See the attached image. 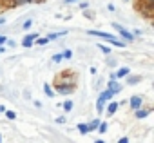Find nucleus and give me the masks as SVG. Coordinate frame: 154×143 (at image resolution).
<instances>
[{
	"label": "nucleus",
	"instance_id": "obj_18",
	"mask_svg": "<svg viewBox=\"0 0 154 143\" xmlns=\"http://www.w3.org/2000/svg\"><path fill=\"white\" fill-rule=\"evenodd\" d=\"M49 44V40L45 38V36H38L36 40H35V45H38V47H45Z\"/></svg>",
	"mask_w": 154,
	"mask_h": 143
},
{
	"label": "nucleus",
	"instance_id": "obj_6",
	"mask_svg": "<svg viewBox=\"0 0 154 143\" xmlns=\"http://www.w3.org/2000/svg\"><path fill=\"white\" fill-rule=\"evenodd\" d=\"M118 109H120V105H118V102H109L107 105H105V111L103 112H107V116H114L116 112H118Z\"/></svg>",
	"mask_w": 154,
	"mask_h": 143
},
{
	"label": "nucleus",
	"instance_id": "obj_33",
	"mask_svg": "<svg viewBox=\"0 0 154 143\" xmlns=\"http://www.w3.org/2000/svg\"><path fill=\"white\" fill-rule=\"evenodd\" d=\"M80 0H63V4H78Z\"/></svg>",
	"mask_w": 154,
	"mask_h": 143
},
{
	"label": "nucleus",
	"instance_id": "obj_36",
	"mask_svg": "<svg viewBox=\"0 0 154 143\" xmlns=\"http://www.w3.org/2000/svg\"><path fill=\"white\" fill-rule=\"evenodd\" d=\"M143 2H145L147 6H154V0H143Z\"/></svg>",
	"mask_w": 154,
	"mask_h": 143
},
{
	"label": "nucleus",
	"instance_id": "obj_12",
	"mask_svg": "<svg viewBox=\"0 0 154 143\" xmlns=\"http://www.w3.org/2000/svg\"><path fill=\"white\" fill-rule=\"evenodd\" d=\"M67 33H69V31H60V33H47V36H45V38H47L49 42H54V40H58V38L65 36Z\"/></svg>",
	"mask_w": 154,
	"mask_h": 143
},
{
	"label": "nucleus",
	"instance_id": "obj_2",
	"mask_svg": "<svg viewBox=\"0 0 154 143\" xmlns=\"http://www.w3.org/2000/svg\"><path fill=\"white\" fill-rule=\"evenodd\" d=\"M74 84H65V82H58L56 84V89H54V93H58V94H62V96H67V94H72L74 93Z\"/></svg>",
	"mask_w": 154,
	"mask_h": 143
},
{
	"label": "nucleus",
	"instance_id": "obj_5",
	"mask_svg": "<svg viewBox=\"0 0 154 143\" xmlns=\"http://www.w3.org/2000/svg\"><path fill=\"white\" fill-rule=\"evenodd\" d=\"M107 91H111V93L116 96V94H120V93L123 91V85H122L118 80H109V82H107Z\"/></svg>",
	"mask_w": 154,
	"mask_h": 143
},
{
	"label": "nucleus",
	"instance_id": "obj_14",
	"mask_svg": "<svg viewBox=\"0 0 154 143\" xmlns=\"http://www.w3.org/2000/svg\"><path fill=\"white\" fill-rule=\"evenodd\" d=\"M100 96H102V98H103V100H105V102H107V103H109V102H112V100H114V94H112V93H111V91H107V89H103V91H102V93H100Z\"/></svg>",
	"mask_w": 154,
	"mask_h": 143
},
{
	"label": "nucleus",
	"instance_id": "obj_43",
	"mask_svg": "<svg viewBox=\"0 0 154 143\" xmlns=\"http://www.w3.org/2000/svg\"><path fill=\"white\" fill-rule=\"evenodd\" d=\"M0 9H2V4H0Z\"/></svg>",
	"mask_w": 154,
	"mask_h": 143
},
{
	"label": "nucleus",
	"instance_id": "obj_22",
	"mask_svg": "<svg viewBox=\"0 0 154 143\" xmlns=\"http://www.w3.org/2000/svg\"><path fill=\"white\" fill-rule=\"evenodd\" d=\"M72 58V51L71 49H63L62 51V60H71Z\"/></svg>",
	"mask_w": 154,
	"mask_h": 143
},
{
	"label": "nucleus",
	"instance_id": "obj_38",
	"mask_svg": "<svg viewBox=\"0 0 154 143\" xmlns=\"http://www.w3.org/2000/svg\"><path fill=\"white\" fill-rule=\"evenodd\" d=\"M4 53H6V47H4V45H0V54H4Z\"/></svg>",
	"mask_w": 154,
	"mask_h": 143
},
{
	"label": "nucleus",
	"instance_id": "obj_4",
	"mask_svg": "<svg viewBox=\"0 0 154 143\" xmlns=\"http://www.w3.org/2000/svg\"><path fill=\"white\" fill-rule=\"evenodd\" d=\"M127 103H129L131 111L141 109V107H143V96H140V94H134V96H131V98L127 100Z\"/></svg>",
	"mask_w": 154,
	"mask_h": 143
},
{
	"label": "nucleus",
	"instance_id": "obj_21",
	"mask_svg": "<svg viewBox=\"0 0 154 143\" xmlns=\"http://www.w3.org/2000/svg\"><path fill=\"white\" fill-rule=\"evenodd\" d=\"M4 116H6L8 120H11V121H13V120H17V112H15V111H11V109H6Z\"/></svg>",
	"mask_w": 154,
	"mask_h": 143
},
{
	"label": "nucleus",
	"instance_id": "obj_32",
	"mask_svg": "<svg viewBox=\"0 0 154 143\" xmlns=\"http://www.w3.org/2000/svg\"><path fill=\"white\" fill-rule=\"evenodd\" d=\"M89 73H91L93 76H96V75H98V69H96V67H91V69H89Z\"/></svg>",
	"mask_w": 154,
	"mask_h": 143
},
{
	"label": "nucleus",
	"instance_id": "obj_30",
	"mask_svg": "<svg viewBox=\"0 0 154 143\" xmlns=\"http://www.w3.org/2000/svg\"><path fill=\"white\" fill-rule=\"evenodd\" d=\"M84 17H87V18H91V20L94 18V15H93L91 11H87V9H85V13H84Z\"/></svg>",
	"mask_w": 154,
	"mask_h": 143
},
{
	"label": "nucleus",
	"instance_id": "obj_29",
	"mask_svg": "<svg viewBox=\"0 0 154 143\" xmlns=\"http://www.w3.org/2000/svg\"><path fill=\"white\" fill-rule=\"evenodd\" d=\"M107 9H109V13H114V11H116L114 4H107Z\"/></svg>",
	"mask_w": 154,
	"mask_h": 143
},
{
	"label": "nucleus",
	"instance_id": "obj_37",
	"mask_svg": "<svg viewBox=\"0 0 154 143\" xmlns=\"http://www.w3.org/2000/svg\"><path fill=\"white\" fill-rule=\"evenodd\" d=\"M6 24V17H0V26H4Z\"/></svg>",
	"mask_w": 154,
	"mask_h": 143
},
{
	"label": "nucleus",
	"instance_id": "obj_34",
	"mask_svg": "<svg viewBox=\"0 0 154 143\" xmlns=\"http://www.w3.org/2000/svg\"><path fill=\"white\" fill-rule=\"evenodd\" d=\"M93 143H107V141H105V139H102V138H96Z\"/></svg>",
	"mask_w": 154,
	"mask_h": 143
},
{
	"label": "nucleus",
	"instance_id": "obj_40",
	"mask_svg": "<svg viewBox=\"0 0 154 143\" xmlns=\"http://www.w3.org/2000/svg\"><path fill=\"white\" fill-rule=\"evenodd\" d=\"M11 0H0V4H9Z\"/></svg>",
	"mask_w": 154,
	"mask_h": 143
},
{
	"label": "nucleus",
	"instance_id": "obj_16",
	"mask_svg": "<svg viewBox=\"0 0 154 143\" xmlns=\"http://www.w3.org/2000/svg\"><path fill=\"white\" fill-rule=\"evenodd\" d=\"M76 130H78L82 136H87L89 134V129H87V123H78L76 125Z\"/></svg>",
	"mask_w": 154,
	"mask_h": 143
},
{
	"label": "nucleus",
	"instance_id": "obj_17",
	"mask_svg": "<svg viewBox=\"0 0 154 143\" xmlns=\"http://www.w3.org/2000/svg\"><path fill=\"white\" fill-rule=\"evenodd\" d=\"M107 130H109V123H107V121H102V123L98 125V129H96L98 134H107Z\"/></svg>",
	"mask_w": 154,
	"mask_h": 143
},
{
	"label": "nucleus",
	"instance_id": "obj_39",
	"mask_svg": "<svg viewBox=\"0 0 154 143\" xmlns=\"http://www.w3.org/2000/svg\"><path fill=\"white\" fill-rule=\"evenodd\" d=\"M0 112H6V105H0Z\"/></svg>",
	"mask_w": 154,
	"mask_h": 143
},
{
	"label": "nucleus",
	"instance_id": "obj_23",
	"mask_svg": "<svg viewBox=\"0 0 154 143\" xmlns=\"http://www.w3.org/2000/svg\"><path fill=\"white\" fill-rule=\"evenodd\" d=\"M51 62H53V63H60V62H62V53H54V54L51 56Z\"/></svg>",
	"mask_w": 154,
	"mask_h": 143
},
{
	"label": "nucleus",
	"instance_id": "obj_9",
	"mask_svg": "<svg viewBox=\"0 0 154 143\" xmlns=\"http://www.w3.org/2000/svg\"><path fill=\"white\" fill-rule=\"evenodd\" d=\"M100 123H102V120H100L98 116H96L94 120L87 121V129H89V134H91V132H96V129H98V125H100Z\"/></svg>",
	"mask_w": 154,
	"mask_h": 143
},
{
	"label": "nucleus",
	"instance_id": "obj_41",
	"mask_svg": "<svg viewBox=\"0 0 154 143\" xmlns=\"http://www.w3.org/2000/svg\"><path fill=\"white\" fill-rule=\"evenodd\" d=\"M0 143H2V134H0Z\"/></svg>",
	"mask_w": 154,
	"mask_h": 143
},
{
	"label": "nucleus",
	"instance_id": "obj_25",
	"mask_svg": "<svg viewBox=\"0 0 154 143\" xmlns=\"http://www.w3.org/2000/svg\"><path fill=\"white\" fill-rule=\"evenodd\" d=\"M78 6H80V9H84V11H85V9L89 8V2H85V0L82 2V0H80V2H78Z\"/></svg>",
	"mask_w": 154,
	"mask_h": 143
},
{
	"label": "nucleus",
	"instance_id": "obj_13",
	"mask_svg": "<svg viewBox=\"0 0 154 143\" xmlns=\"http://www.w3.org/2000/svg\"><path fill=\"white\" fill-rule=\"evenodd\" d=\"M44 94H45L47 98H54V94H56V93H54V89H53L49 84H44Z\"/></svg>",
	"mask_w": 154,
	"mask_h": 143
},
{
	"label": "nucleus",
	"instance_id": "obj_10",
	"mask_svg": "<svg viewBox=\"0 0 154 143\" xmlns=\"http://www.w3.org/2000/svg\"><path fill=\"white\" fill-rule=\"evenodd\" d=\"M141 82V76L140 75H129L127 78H125V84L127 85H136V84H140Z\"/></svg>",
	"mask_w": 154,
	"mask_h": 143
},
{
	"label": "nucleus",
	"instance_id": "obj_26",
	"mask_svg": "<svg viewBox=\"0 0 154 143\" xmlns=\"http://www.w3.org/2000/svg\"><path fill=\"white\" fill-rule=\"evenodd\" d=\"M105 63H107L109 67H114V65H116V60H114V58H107V60H105Z\"/></svg>",
	"mask_w": 154,
	"mask_h": 143
},
{
	"label": "nucleus",
	"instance_id": "obj_1",
	"mask_svg": "<svg viewBox=\"0 0 154 143\" xmlns=\"http://www.w3.org/2000/svg\"><path fill=\"white\" fill-rule=\"evenodd\" d=\"M111 27H112V29L120 35V40H123V42H125V40H127V42H134V40H136V38H134V35H132L127 27L120 26L118 22H111Z\"/></svg>",
	"mask_w": 154,
	"mask_h": 143
},
{
	"label": "nucleus",
	"instance_id": "obj_42",
	"mask_svg": "<svg viewBox=\"0 0 154 143\" xmlns=\"http://www.w3.org/2000/svg\"><path fill=\"white\" fill-rule=\"evenodd\" d=\"M123 2H129V0H123Z\"/></svg>",
	"mask_w": 154,
	"mask_h": 143
},
{
	"label": "nucleus",
	"instance_id": "obj_7",
	"mask_svg": "<svg viewBox=\"0 0 154 143\" xmlns=\"http://www.w3.org/2000/svg\"><path fill=\"white\" fill-rule=\"evenodd\" d=\"M149 114H150V107H141V109L134 111V118L136 120H145V118H149Z\"/></svg>",
	"mask_w": 154,
	"mask_h": 143
},
{
	"label": "nucleus",
	"instance_id": "obj_35",
	"mask_svg": "<svg viewBox=\"0 0 154 143\" xmlns=\"http://www.w3.org/2000/svg\"><path fill=\"white\" fill-rule=\"evenodd\" d=\"M109 80H116V75H114V71H112V73H109Z\"/></svg>",
	"mask_w": 154,
	"mask_h": 143
},
{
	"label": "nucleus",
	"instance_id": "obj_8",
	"mask_svg": "<svg viewBox=\"0 0 154 143\" xmlns=\"http://www.w3.org/2000/svg\"><path fill=\"white\" fill-rule=\"evenodd\" d=\"M114 75H116V80H122V78H127V76L131 75V69H129L127 65H123V67H118V69L114 71Z\"/></svg>",
	"mask_w": 154,
	"mask_h": 143
},
{
	"label": "nucleus",
	"instance_id": "obj_28",
	"mask_svg": "<svg viewBox=\"0 0 154 143\" xmlns=\"http://www.w3.org/2000/svg\"><path fill=\"white\" fill-rule=\"evenodd\" d=\"M6 42H8V36L6 35H0V45H6Z\"/></svg>",
	"mask_w": 154,
	"mask_h": 143
},
{
	"label": "nucleus",
	"instance_id": "obj_11",
	"mask_svg": "<svg viewBox=\"0 0 154 143\" xmlns=\"http://www.w3.org/2000/svg\"><path fill=\"white\" fill-rule=\"evenodd\" d=\"M105 105H107V102H105L102 96H98V98H96V112H98V114H103Z\"/></svg>",
	"mask_w": 154,
	"mask_h": 143
},
{
	"label": "nucleus",
	"instance_id": "obj_15",
	"mask_svg": "<svg viewBox=\"0 0 154 143\" xmlns=\"http://www.w3.org/2000/svg\"><path fill=\"white\" fill-rule=\"evenodd\" d=\"M60 107H62V109L65 111V114H67V112H71V111H72L74 103H72V100H65V102H63V103H62Z\"/></svg>",
	"mask_w": 154,
	"mask_h": 143
},
{
	"label": "nucleus",
	"instance_id": "obj_24",
	"mask_svg": "<svg viewBox=\"0 0 154 143\" xmlns=\"http://www.w3.org/2000/svg\"><path fill=\"white\" fill-rule=\"evenodd\" d=\"M54 121H56V123H58V125H63V123H65V121H67V116H58V118H56V120H54Z\"/></svg>",
	"mask_w": 154,
	"mask_h": 143
},
{
	"label": "nucleus",
	"instance_id": "obj_19",
	"mask_svg": "<svg viewBox=\"0 0 154 143\" xmlns=\"http://www.w3.org/2000/svg\"><path fill=\"white\" fill-rule=\"evenodd\" d=\"M33 22H35L33 18H26V20H24V24H22V29H24V31H29V29L33 27Z\"/></svg>",
	"mask_w": 154,
	"mask_h": 143
},
{
	"label": "nucleus",
	"instance_id": "obj_20",
	"mask_svg": "<svg viewBox=\"0 0 154 143\" xmlns=\"http://www.w3.org/2000/svg\"><path fill=\"white\" fill-rule=\"evenodd\" d=\"M96 47H98L103 54H111V47H107V45H103V44H100V42H96Z\"/></svg>",
	"mask_w": 154,
	"mask_h": 143
},
{
	"label": "nucleus",
	"instance_id": "obj_27",
	"mask_svg": "<svg viewBox=\"0 0 154 143\" xmlns=\"http://www.w3.org/2000/svg\"><path fill=\"white\" fill-rule=\"evenodd\" d=\"M6 45H8V47H17V42H15V40H9V38H8Z\"/></svg>",
	"mask_w": 154,
	"mask_h": 143
},
{
	"label": "nucleus",
	"instance_id": "obj_3",
	"mask_svg": "<svg viewBox=\"0 0 154 143\" xmlns=\"http://www.w3.org/2000/svg\"><path fill=\"white\" fill-rule=\"evenodd\" d=\"M38 36H40L38 33H29V35H26V36L22 38V42H20V45H22L24 49H31V47L35 45V40H36Z\"/></svg>",
	"mask_w": 154,
	"mask_h": 143
},
{
	"label": "nucleus",
	"instance_id": "obj_31",
	"mask_svg": "<svg viewBox=\"0 0 154 143\" xmlns=\"http://www.w3.org/2000/svg\"><path fill=\"white\" fill-rule=\"evenodd\" d=\"M118 143H131V141H129V138H127V136H123V138H120V139H118Z\"/></svg>",
	"mask_w": 154,
	"mask_h": 143
}]
</instances>
